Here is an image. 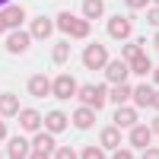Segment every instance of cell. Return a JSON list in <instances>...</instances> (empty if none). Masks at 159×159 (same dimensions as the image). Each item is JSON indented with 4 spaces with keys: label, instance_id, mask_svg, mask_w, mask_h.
Returning a JSON list of instances; mask_svg holds the SVG:
<instances>
[{
    "label": "cell",
    "instance_id": "1",
    "mask_svg": "<svg viewBox=\"0 0 159 159\" xmlns=\"http://www.w3.org/2000/svg\"><path fill=\"white\" fill-rule=\"evenodd\" d=\"M57 29H64L67 35H73V38H86L89 35V22L86 19H76L73 13H57Z\"/></svg>",
    "mask_w": 159,
    "mask_h": 159
},
{
    "label": "cell",
    "instance_id": "2",
    "mask_svg": "<svg viewBox=\"0 0 159 159\" xmlns=\"http://www.w3.org/2000/svg\"><path fill=\"white\" fill-rule=\"evenodd\" d=\"M83 64H86V70H102L105 64H108V48L105 45H89L86 51H83Z\"/></svg>",
    "mask_w": 159,
    "mask_h": 159
},
{
    "label": "cell",
    "instance_id": "3",
    "mask_svg": "<svg viewBox=\"0 0 159 159\" xmlns=\"http://www.w3.org/2000/svg\"><path fill=\"white\" fill-rule=\"evenodd\" d=\"M124 61H130L134 73H150V57L143 54L140 45H124Z\"/></svg>",
    "mask_w": 159,
    "mask_h": 159
},
{
    "label": "cell",
    "instance_id": "4",
    "mask_svg": "<svg viewBox=\"0 0 159 159\" xmlns=\"http://www.w3.org/2000/svg\"><path fill=\"white\" fill-rule=\"evenodd\" d=\"M80 102H86L89 108H102L105 99H108V92H105V86H80Z\"/></svg>",
    "mask_w": 159,
    "mask_h": 159
},
{
    "label": "cell",
    "instance_id": "5",
    "mask_svg": "<svg viewBox=\"0 0 159 159\" xmlns=\"http://www.w3.org/2000/svg\"><path fill=\"white\" fill-rule=\"evenodd\" d=\"M51 92H54L57 99H73V92H76V80L70 73H61L54 76V83H51Z\"/></svg>",
    "mask_w": 159,
    "mask_h": 159
},
{
    "label": "cell",
    "instance_id": "6",
    "mask_svg": "<svg viewBox=\"0 0 159 159\" xmlns=\"http://www.w3.org/2000/svg\"><path fill=\"white\" fill-rule=\"evenodd\" d=\"M130 96H134V102L143 105V108H156V105H159V92H156V86H137Z\"/></svg>",
    "mask_w": 159,
    "mask_h": 159
},
{
    "label": "cell",
    "instance_id": "7",
    "mask_svg": "<svg viewBox=\"0 0 159 159\" xmlns=\"http://www.w3.org/2000/svg\"><path fill=\"white\" fill-rule=\"evenodd\" d=\"M25 19V13L19 10V7H3L0 10V32H7V29H13V25H19Z\"/></svg>",
    "mask_w": 159,
    "mask_h": 159
},
{
    "label": "cell",
    "instance_id": "8",
    "mask_svg": "<svg viewBox=\"0 0 159 159\" xmlns=\"http://www.w3.org/2000/svg\"><path fill=\"white\" fill-rule=\"evenodd\" d=\"M29 45H32V35L29 32H10V38H7V51H13V54H22V51H29Z\"/></svg>",
    "mask_w": 159,
    "mask_h": 159
},
{
    "label": "cell",
    "instance_id": "9",
    "mask_svg": "<svg viewBox=\"0 0 159 159\" xmlns=\"http://www.w3.org/2000/svg\"><path fill=\"white\" fill-rule=\"evenodd\" d=\"M32 156H38V159L54 156V140H51V134H38L32 140Z\"/></svg>",
    "mask_w": 159,
    "mask_h": 159
},
{
    "label": "cell",
    "instance_id": "10",
    "mask_svg": "<svg viewBox=\"0 0 159 159\" xmlns=\"http://www.w3.org/2000/svg\"><path fill=\"white\" fill-rule=\"evenodd\" d=\"M108 35L111 38H127L130 35V19L127 16H111L108 19Z\"/></svg>",
    "mask_w": 159,
    "mask_h": 159
},
{
    "label": "cell",
    "instance_id": "11",
    "mask_svg": "<svg viewBox=\"0 0 159 159\" xmlns=\"http://www.w3.org/2000/svg\"><path fill=\"white\" fill-rule=\"evenodd\" d=\"M105 76L111 83H124L127 80V61H108L105 64Z\"/></svg>",
    "mask_w": 159,
    "mask_h": 159
},
{
    "label": "cell",
    "instance_id": "12",
    "mask_svg": "<svg viewBox=\"0 0 159 159\" xmlns=\"http://www.w3.org/2000/svg\"><path fill=\"white\" fill-rule=\"evenodd\" d=\"M51 32H54V25H51L48 16H35L32 19V29H29L32 38H51Z\"/></svg>",
    "mask_w": 159,
    "mask_h": 159
},
{
    "label": "cell",
    "instance_id": "13",
    "mask_svg": "<svg viewBox=\"0 0 159 159\" xmlns=\"http://www.w3.org/2000/svg\"><path fill=\"white\" fill-rule=\"evenodd\" d=\"M73 124L83 130V127H92L96 124V108H89V105H80V108L73 111Z\"/></svg>",
    "mask_w": 159,
    "mask_h": 159
},
{
    "label": "cell",
    "instance_id": "14",
    "mask_svg": "<svg viewBox=\"0 0 159 159\" xmlns=\"http://www.w3.org/2000/svg\"><path fill=\"white\" fill-rule=\"evenodd\" d=\"M45 127L51 130V134H61V130L67 127V115L57 111V108H54V111H48V115H45Z\"/></svg>",
    "mask_w": 159,
    "mask_h": 159
},
{
    "label": "cell",
    "instance_id": "15",
    "mask_svg": "<svg viewBox=\"0 0 159 159\" xmlns=\"http://www.w3.org/2000/svg\"><path fill=\"white\" fill-rule=\"evenodd\" d=\"M134 130H130V143L134 147H150V140H153V127H137V124H130Z\"/></svg>",
    "mask_w": 159,
    "mask_h": 159
},
{
    "label": "cell",
    "instance_id": "16",
    "mask_svg": "<svg viewBox=\"0 0 159 159\" xmlns=\"http://www.w3.org/2000/svg\"><path fill=\"white\" fill-rule=\"evenodd\" d=\"M29 92L38 99H45L48 92H51V80L48 76H29Z\"/></svg>",
    "mask_w": 159,
    "mask_h": 159
},
{
    "label": "cell",
    "instance_id": "17",
    "mask_svg": "<svg viewBox=\"0 0 159 159\" xmlns=\"http://www.w3.org/2000/svg\"><path fill=\"white\" fill-rule=\"evenodd\" d=\"M7 153H10L13 159H22V156H29V153H32V143H25V137H13V140H10V147H7Z\"/></svg>",
    "mask_w": 159,
    "mask_h": 159
},
{
    "label": "cell",
    "instance_id": "18",
    "mask_svg": "<svg viewBox=\"0 0 159 159\" xmlns=\"http://www.w3.org/2000/svg\"><path fill=\"white\" fill-rule=\"evenodd\" d=\"M0 115H19V99L13 96V92H3V96H0Z\"/></svg>",
    "mask_w": 159,
    "mask_h": 159
},
{
    "label": "cell",
    "instance_id": "19",
    "mask_svg": "<svg viewBox=\"0 0 159 159\" xmlns=\"http://www.w3.org/2000/svg\"><path fill=\"white\" fill-rule=\"evenodd\" d=\"M115 124H118V127H130V124H137V111L127 108V105H121V108L115 111Z\"/></svg>",
    "mask_w": 159,
    "mask_h": 159
},
{
    "label": "cell",
    "instance_id": "20",
    "mask_svg": "<svg viewBox=\"0 0 159 159\" xmlns=\"http://www.w3.org/2000/svg\"><path fill=\"white\" fill-rule=\"evenodd\" d=\"M105 13V0H83V16L86 19H99Z\"/></svg>",
    "mask_w": 159,
    "mask_h": 159
},
{
    "label": "cell",
    "instance_id": "21",
    "mask_svg": "<svg viewBox=\"0 0 159 159\" xmlns=\"http://www.w3.org/2000/svg\"><path fill=\"white\" fill-rule=\"evenodd\" d=\"M19 124H22L25 130H35L38 124H42V118H38L35 108H25V111H19Z\"/></svg>",
    "mask_w": 159,
    "mask_h": 159
},
{
    "label": "cell",
    "instance_id": "22",
    "mask_svg": "<svg viewBox=\"0 0 159 159\" xmlns=\"http://www.w3.org/2000/svg\"><path fill=\"white\" fill-rule=\"evenodd\" d=\"M118 143H121V130H118V127H105V130H102V147L115 150Z\"/></svg>",
    "mask_w": 159,
    "mask_h": 159
},
{
    "label": "cell",
    "instance_id": "23",
    "mask_svg": "<svg viewBox=\"0 0 159 159\" xmlns=\"http://www.w3.org/2000/svg\"><path fill=\"white\" fill-rule=\"evenodd\" d=\"M51 57H54L57 64H64V61L70 57V45H67V42H57V45H54V54H51Z\"/></svg>",
    "mask_w": 159,
    "mask_h": 159
},
{
    "label": "cell",
    "instance_id": "24",
    "mask_svg": "<svg viewBox=\"0 0 159 159\" xmlns=\"http://www.w3.org/2000/svg\"><path fill=\"white\" fill-rule=\"evenodd\" d=\"M130 99V89L124 86V83H115V89H111V102H127Z\"/></svg>",
    "mask_w": 159,
    "mask_h": 159
},
{
    "label": "cell",
    "instance_id": "25",
    "mask_svg": "<svg viewBox=\"0 0 159 159\" xmlns=\"http://www.w3.org/2000/svg\"><path fill=\"white\" fill-rule=\"evenodd\" d=\"M80 156H83V159H102V147H86Z\"/></svg>",
    "mask_w": 159,
    "mask_h": 159
},
{
    "label": "cell",
    "instance_id": "26",
    "mask_svg": "<svg viewBox=\"0 0 159 159\" xmlns=\"http://www.w3.org/2000/svg\"><path fill=\"white\" fill-rule=\"evenodd\" d=\"M54 156H57V159H73L76 153H73V147H61V150L54 147Z\"/></svg>",
    "mask_w": 159,
    "mask_h": 159
},
{
    "label": "cell",
    "instance_id": "27",
    "mask_svg": "<svg viewBox=\"0 0 159 159\" xmlns=\"http://www.w3.org/2000/svg\"><path fill=\"white\" fill-rule=\"evenodd\" d=\"M147 22H150V25H156V22H159V10H156V7H153V10H147Z\"/></svg>",
    "mask_w": 159,
    "mask_h": 159
},
{
    "label": "cell",
    "instance_id": "28",
    "mask_svg": "<svg viewBox=\"0 0 159 159\" xmlns=\"http://www.w3.org/2000/svg\"><path fill=\"white\" fill-rule=\"evenodd\" d=\"M127 7L130 10H140V7H147V0H127Z\"/></svg>",
    "mask_w": 159,
    "mask_h": 159
},
{
    "label": "cell",
    "instance_id": "29",
    "mask_svg": "<svg viewBox=\"0 0 159 159\" xmlns=\"http://www.w3.org/2000/svg\"><path fill=\"white\" fill-rule=\"evenodd\" d=\"M7 137V124H3V115H0V140Z\"/></svg>",
    "mask_w": 159,
    "mask_h": 159
},
{
    "label": "cell",
    "instance_id": "30",
    "mask_svg": "<svg viewBox=\"0 0 159 159\" xmlns=\"http://www.w3.org/2000/svg\"><path fill=\"white\" fill-rule=\"evenodd\" d=\"M7 3H10V0H0V7H7Z\"/></svg>",
    "mask_w": 159,
    "mask_h": 159
}]
</instances>
